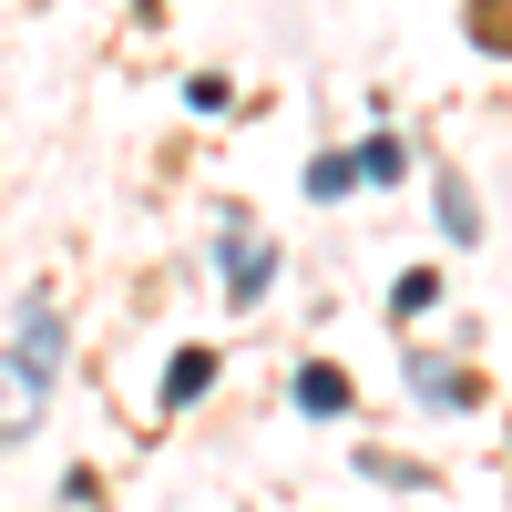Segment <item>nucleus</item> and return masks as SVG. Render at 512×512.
<instances>
[{
  "instance_id": "5",
  "label": "nucleus",
  "mask_w": 512,
  "mask_h": 512,
  "mask_svg": "<svg viewBox=\"0 0 512 512\" xmlns=\"http://www.w3.org/2000/svg\"><path fill=\"white\" fill-rule=\"evenodd\" d=\"M349 164H359V185H390V175H400V134H369Z\"/></svg>"
},
{
  "instance_id": "2",
  "label": "nucleus",
  "mask_w": 512,
  "mask_h": 512,
  "mask_svg": "<svg viewBox=\"0 0 512 512\" xmlns=\"http://www.w3.org/2000/svg\"><path fill=\"white\" fill-rule=\"evenodd\" d=\"M205 390H216V349H175V359H164V410H185Z\"/></svg>"
},
{
  "instance_id": "7",
  "label": "nucleus",
  "mask_w": 512,
  "mask_h": 512,
  "mask_svg": "<svg viewBox=\"0 0 512 512\" xmlns=\"http://www.w3.org/2000/svg\"><path fill=\"white\" fill-rule=\"evenodd\" d=\"M349 185H359V164H349V154H328L318 175H308V195H318V205H338V195H349Z\"/></svg>"
},
{
  "instance_id": "8",
  "label": "nucleus",
  "mask_w": 512,
  "mask_h": 512,
  "mask_svg": "<svg viewBox=\"0 0 512 512\" xmlns=\"http://www.w3.org/2000/svg\"><path fill=\"white\" fill-rule=\"evenodd\" d=\"M410 379H420V400H472V379H451V369H441V359H420V369H410Z\"/></svg>"
},
{
  "instance_id": "6",
  "label": "nucleus",
  "mask_w": 512,
  "mask_h": 512,
  "mask_svg": "<svg viewBox=\"0 0 512 512\" xmlns=\"http://www.w3.org/2000/svg\"><path fill=\"white\" fill-rule=\"evenodd\" d=\"M441 226H451L461 246H472V236H482V205H472V195H461V185H441Z\"/></svg>"
},
{
  "instance_id": "1",
  "label": "nucleus",
  "mask_w": 512,
  "mask_h": 512,
  "mask_svg": "<svg viewBox=\"0 0 512 512\" xmlns=\"http://www.w3.org/2000/svg\"><path fill=\"white\" fill-rule=\"evenodd\" d=\"M52 379H62V318L31 297L21 328H11V349H0V451L41 420V390H52Z\"/></svg>"
},
{
  "instance_id": "3",
  "label": "nucleus",
  "mask_w": 512,
  "mask_h": 512,
  "mask_svg": "<svg viewBox=\"0 0 512 512\" xmlns=\"http://www.w3.org/2000/svg\"><path fill=\"white\" fill-rule=\"evenodd\" d=\"M297 410H318V420H338V410H349V369H328V359H308V369H297Z\"/></svg>"
},
{
  "instance_id": "4",
  "label": "nucleus",
  "mask_w": 512,
  "mask_h": 512,
  "mask_svg": "<svg viewBox=\"0 0 512 512\" xmlns=\"http://www.w3.org/2000/svg\"><path fill=\"white\" fill-rule=\"evenodd\" d=\"M226 297H267V246H226Z\"/></svg>"
}]
</instances>
